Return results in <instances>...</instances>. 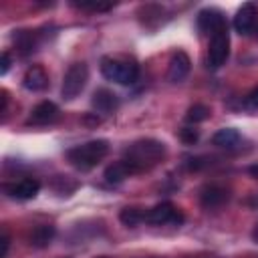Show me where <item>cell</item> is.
I'll use <instances>...</instances> for the list:
<instances>
[{
  "label": "cell",
  "instance_id": "1",
  "mask_svg": "<svg viewBox=\"0 0 258 258\" xmlns=\"http://www.w3.org/2000/svg\"><path fill=\"white\" fill-rule=\"evenodd\" d=\"M167 149H165V143L159 141V139H137L133 141L127 149H125V155L123 159L131 165V169L135 173H141V171H147L151 167H155L159 161H163Z\"/></svg>",
  "mask_w": 258,
  "mask_h": 258
},
{
  "label": "cell",
  "instance_id": "2",
  "mask_svg": "<svg viewBox=\"0 0 258 258\" xmlns=\"http://www.w3.org/2000/svg\"><path fill=\"white\" fill-rule=\"evenodd\" d=\"M109 153V141L107 139H93L87 143H81L67 151V159L73 167L81 171H89L95 165H99Z\"/></svg>",
  "mask_w": 258,
  "mask_h": 258
},
{
  "label": "cell",
  "instance_id": "3",
  "mask_svg": "<svg viewBox=\"0 0 258 258\" xmlns=\"http://www.w3.org/2000/svg\"><path fill=\"white\" fill-rule=\"evenodd\" d=\"M101 73L105 79L119 85H133L139 79V64L129 56H103Z\"/></svg>",
  "mask_w": 258,
  "mask_h": 258
},
{
  "label": "cell",
  "instance_id": "4",
  "mask_svg": "<svg viewBox=\"0 0 258 258\" xmlns=\"http://www.w3.org/2000/svg\"><path fill=\"white\" fill-rule=\"evenodd\" d=\"M89 81V67L85 62H75L69 67V71L64 73L62 79V87H60V95L67 101H73L85 87Z\"/></svg>",
  "mask_w": 258,
  "mask_h": 258
},
{
  "label": "cell",
  "instance_id": "5",
  "mask_svg": "<svg viewBox=\"0 0 258 258\" xmlns=\"http://www.w3.org/2000/svg\"><path fill=\"white\" fill-rule=\"evenodd\" d=\"M230 56V32L228 26L216 30L210 34V44H208V64L212 69H220Z\"/></svg>",
  "mask_w": 258,
  "mask_h": 258
},
{
  "label": "cell",
  "instance_id": "6",
  "mask_svg": "<svg viewBox=\"0 0 258 258\" xmlns=\"http://www.w3.org/2000/svg\"><path fill=\"white\" fill-rule=\"evenodd\" d=\"M145 222L147 224H179L183 222L181 212L171 204V202H161L157 206H153L151 210L145 212Z\"/></svg>",
  "mask_w": 258,
  "mask_h": 258
},
{
  "label": "cell",
  "instance_id": "7",
  "mask_svg": "<svg viewBox=\"0 0 258 258\" xmlns=\"http://www.w3.org/2000/svg\"><path fill=\"white\" fill-rule=\"evenodd\" d=\"M40 191V181L34 177H22L18 181L4 183V194L14 200H32Z\"/></svg>",
  "mask_w": 258,
  "mask_h": 258
},
{
  "label": "cell",
  "instance_id": "8",
  "mask_svg": "<svg viewBox=\"0 0 258 258\" xmlns=\"http://www.w3.org/2000/svg\"><path fill=\"white\" fill-rule=\"evenodd\" d=\"M258 12H256V4L252 2H246L238 8L236 16H234V28L238 34H250L254 32L256 28V22H258Z\"/></svg>",
  "mask_w": 258,
  "mask_h": 258
},
{
  "label": "cell",
  "instance_id": "9",
  "mask_svg": "<svg viewBox=\"0 0 258 258\" xmlns=\"http://www.w3.org/2000/svg\"><path fill=\"white\" fill-rule=\"evenodd\" d=\"M198 26L202 32L214 34L216 30L228 26V22H226V16L218 8H204L198 12Z\"/></svg>",
  "mask_w": 258,
  "mask_h": 258
},
{
  "label": "cell",
  "instance_id": "10",
  "mask_svg": "<svg viewBox=\"0 0 258 258\" xmlns=\"http://www.w3.org/2000/svg\"><path fill=\"white\" fill-rule=\"evenodd\" d=\"M58 119V107L52 101H40L28 115V125H48Z\"/></svg>",
  "mask_w": 258,
  "mask_h": 258
},
{
  "label": "cell",
  "instance_id": "11",
  "mask_svg": "<svg viewBox=\"0 0 258 258\" xmlns=\"http://www.w3.org/2000/svg\"><path fill=\"white\" fill-rule=\"evenodd\" d=\"M189 69H191L189 56H187L183 50H177V52L171 56L169 64H167V81H171V83H181V81L189 75Z\"/></svg>",
  "mask_w": 258,
  "mask_h": 258
},
{
  "label": "cell",
  "instance_id": "12",
  "mask_svg": "<svg viewBox=\"0 0 258 258\" xmlns=\"http://www.w3.org/2000/svg\"><path fill=\"white\" fill-rule=\"evenodd\" d=\"M91 105H93V109H95L97 113H101V115H111V113L119 107V99H117V95H115L113 91H109V89H97V91L93 93V97H91Z\"/></svg>",
  "mask_w": 258,
  "mask_h": 258
},
{
  "label": "cell",
  "instance_id": "13",
  "mask_svg": "<svg viewBox=\"0 0 258 258\" xmlns=\"http://www.w3.org/2000/svg\"><path fill=\"white\" fill-rule=\"evenodd\" d=\"M22 87L26 91H32V93L46 89L48 87V75H46V71L42 67H38V64L30 67L24 73V77H22Z\"/></svg>",
  "mask_w": 258,
  "mask_h": 258
},
{
  "label": "cell",
  "instance_id": "14",
  "mask_svg": "<svg viewBox=\"0 0 258 258\" xmlns=\"http://www.w3.org/2000/svg\"><path fill=\"white\" fill-rule=\"evenodd\" d=\"M228 189L226 187H222V185H216V183H210V185H206V187H202V191H200V202H202V206L204 208H218V206H222L226 200H228Z\"/></svg>",
  "mask_w": 258,
  "mask_h": 258
},
{
  "label": "cell",
  "instance_id": "15",
  "mask_svg": "<svg viewBox=\"0 0 258 258\" xmlns=\"http://www.w3.org/2000/svg\"><path fill=\"white\" fill-rule=\"evenodd\" d=\"M240 141H242L240 133H238L236 129H232V127L218 129V131L214 133V137H212V143H214L216 147H222V149H234V147L240 145Z\"/></svg>",
  "mask_w": 258,
  "mask_h": 258
},
{
  "label": "cell",
  "instance_id": "16",
  "mask_svg": "<svg viewBox=\"0 0 258 258\" xmlns=\"http://www.w3.org/2000/svg\"><path fill=\"white\" fill-rule=\"evenodd\" d=\"M129 175H135V171L131 169V165H129L125 159L113 161V163L105 169V179H107L109 183H119V181L127 179Z\"/></svg>",
  "mask_w": 258,
  "mask_h": 258
},
{
  "label": "cell",
  "instance_id": "17",
  "mask_svg": "<svg viewBox=\"0 0 258 258\" xmlns=\"http://www.w3.org/2000/svg\"><path fill=\"white\" fill-rule=\"evenodd\" d=\"M54 238V226L50 224H42V226H36L30 234V244L36 246V248H42L46 244H50V240Z\"/></svg>",
  "mask_w": 258,
  "mask_h": 258
},
{
  "label": "cell",
  "instance_id": "18",
  "mask_svg": "<svg viewBox=\"0 0 258 258\" xmlns=\"http://www.w3.org/2000/svg\"><path fill=\"white\" fill-rule=\"evenodd\" d=\"M119 220H121L123 226L133 228V226H137L139 222H145V212H143L141 208L127 206V208H123V210L119 212Z\"/></svg>",
  "mask_w": 258,
  "mask_h": 258
},
{
  "label": "cell",
  "instance_id": "19",
  "mask_svg": "<svg viewBox=\"0 0 258 258\" xmlns=\"http://www.w3.org/2000/svg\"><path fill=\"white\" fill-rule=\"evenodd\" d=\"M14 40H16V44H18L22 54H28V52H32L36 48V36L32 32H28V30H20L14 36Z\"/></svg>",
  "mask_w": 258,
  "mask_h": 258
},
{
  "label": "cell",
  "instance_id": "20",
  "mask_svg": "<svg viewBox=\"0 0 258 258\" xmlns=\"http://www.w3.org/2000/svg\"><path fill=\"white\" fill-rule=\"evenodd\" d=\"M208 117H210V109H208L206 105H202V103L191 105V107L187 109V113H185V121H187L189 125L202 123V121H206Z\"/></svg>",
  "mask_w": 258,
  "mask_h": 258
},
{
  "label": "cell",
  "instance_id": "21",
  "mask_svg": "<svg viewBox=\"0 0 258 258\" xmlns=\"http://www.w3.org/2000/svg\"><path fill=\"white\" fill-rule=\"evenodd\" d=\"M73 6L79 10H87V12H107L115 4H111V2H73Z\"/></svg>",
  "mask_w": 258,
  "mask_h": 258
},
{
  "label": "cell",
  "instance_id": "22",
  "mask_svg": "<svg viewBox=\"0 0 258 258\" xmlns=\"http://www.w3.org/2000/svg\"><path fill=\"white\" fill-rule=\"evenodd\" d=\"M179 137H181V141H185V143H196V141H198V129H194V127H183V129L179 131Z\"/></svg>",
  "mask_w": 258,
  "mask_h": 258
},
{
  "label": "cell",
  "instance_id": "23",
  "mask_svg": "<svg viewBox=\"0 0 258 258\" xmlns=\"http://www.w3.org/2000/svg\"><path fill=\"white\" fill-rule=\"evenodd\" d=\"M244 107L246 109H258V87H254L248 95H246V99H244Z\"/></svg>",
  "mask_w": 258,
  "mask_h": 258
},
{
  "label": "cell",
  "instance_id": "24",
  "mask_svg": "<svg viewBox=\"0 0 258 258\" xmlns=\"http://www.w3.org/2000/svg\"><path fill=\"white\" fill-rule=\"evenodd\" d=\"M8 67H10V54L4 50V52H2V67H0V73L6 75V73H8Z\"/></svg>",
  "mask_w": 258,
  "mask_h": 258
},
{
  "label": "cell",
  "instance_id": "25",
  "mask_svg": "<svg viewBox=\"0 0 258 258\" xmlns=\"http://www.w3.org/2000/svg\"><path fill=\"white\" fill-rule=\"evenodd\" d=\"M8 248H10V238H8V234H4L2 236V254H0V258H6Z\"/></svg>",
  "mask_w": 258,
  "mask_h": 258
},
{
  "label": "cell",
  "instance_id": "26",
  "mask_svg": "<svg viewBox=\"0 0 258 258\" xmlns=\"http://www.w3.org/2000/svg\"><path fill=\"white\" fill-rule=\"evenodd\" d=\"M248 171H250V175H252V177H256V179H258V163H256V165H250V169H248Z\"/></svg>",
  "mask_w": 258,
  "mask_h": 258
},
{
  "label": "cell",
  "instance_id": "27",
  "mask_svg": "<svg viewBox=\"0 0 258 258\" xmlns=\"http://www.w3.org/2000/svg\"><path fill=\"white\" fill-rule=\"evenodd\" d=\"M252 238L258 242V224H256V228H254V232H252Z\"/></svg>",
  "mask_w": 258,
  "mask_h": 258
},
{
  "label": "cell",
  "instance_id": "28",
  "mask_svg": "<svg viewBox=\"0 0 258 258\" xmlns=\"http://www.w3.org/2000/svg\"><path fill=\"white\" fill-rule=\"evenodd\" d=\"M254 32H256V34H258V22H256V28H254Z\"/></svg>",
  "mask_w": 258,
  "mask_h": 258
}]
</instances>
